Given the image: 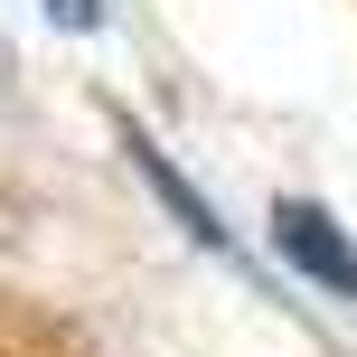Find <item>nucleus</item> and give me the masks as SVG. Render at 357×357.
Masks as SVG:
<instances>
[{
	"mask_svg": "<svg viewBox=\"0 0 357 357\" xmlns=\"http://www.w3.org/2000/svg\"><path fill=\"white\" fill-rule=\"evenodd\" d=\"M113 132H123V151H132V169L151 178V197H160V207L178 216V235H197V245H207V254H235V235H226V216H216L207 197H197L188 178H178V169L160 160V142H151V132H132V123H113Z\"/></svg>",
	"mask_w": 357,
	"mask_h": 357,
	"instance_id": "obj_2",
	"label": "nucleus"
},
{
	"mask_svg": "<svg viewBox=\"0 0 357 357\" xmlns=\"http://www.w3.org/2000/svg\"><path fill=\"white\" fill-rule=\"evenodd\" d=\"M38 10H47L56 29H75V38H94V29H104V0H38Z\"/></svg>",
	"mask_w": 357,
	"mask_h": 357,
	"instance_id": "obj_3",
	"label": "nucleus"
},
{
	"mask_svg": "<svg viewBox=\"0 0 357 357\" xmlns=\"http://www.w3.org/2000/svg\"><path fill=\"white\" fill-rule=\"evenodd\" d=\"M273 254H282L301 282L348 291V301H357V245L339 235V216H329L320 197H273Z\"/></svg>",
	"mask_w": 357,
	"mask_h": 357,
	"instance_id": "obj_1",
	"label": "nucleus"
}]
</instances>
